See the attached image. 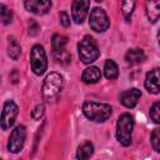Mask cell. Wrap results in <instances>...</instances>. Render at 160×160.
<instances>
[{"label":"cell","instance_id":"cell-1","mask_svg":"<svg viewBox=\"0 0 160 160\" xmlns=\"http://www.w3.org/2000/svg\"><path fill=\"white\" fill-rule=\"evenodd\" d=\"M82 112L89 120L102 122L110 118L112 109L109 104L96 102V101H85L82 104Z\"/></svg>","mask_w":160,"mask_h":160},{"label":"cell","instance_id":"cell-2","mask_svg":"<svg viewBox=\"0 0 160 160\" xmlns=\"http://www.w3.org/2000/svg\"><path fill=\"white\" fill-rule=\"evenodd\" d=\"M62 90V78L58 72H50L46 75L42 84V98L45 101L51 102L58 99Z\"/></svg>","mask_w":160,"mask_h":160},{"label":"cell","instance_id":"cell-3","mask_svg":"<svg viewBox=\"0 0 160 160\" xmlns=\"http://www.w3.org/2000/svg\"><path fill=\"white\" fill-rule=\"evenodd\" d=\"M78 50H79L80 60L84 64L94 62L100 55V50L98 48V44L94 40V38H91L90 35H85L80 40V42L78 44Z\"/></svg>","mask_w":160,"mask_h":160},{"label":"cell","instance_id":"cell-4","mask_svg":"<svg viewBox=\"0 0 160 160\" xmlns=\"http://www.w3.org/2000/svg\"><path fill=\"white\" fill-rule=\"evenodd\" d=\"M134 129V119L130 114H122L116 122V139L124 145L129 146L131 144V134Z\"/></svg>","mask_w":160,"mask_h":160},{"label":"cell","instance_id":"cell-5","mask_svg":"<svg viewBox=\"0 0 160 160\" xmlns=\"http://www.w3.org/2000/svg\"><path fill=\"white\" fill-rule=\"evenodd\" d=\"M31 70L35 75H42L48 69V58L42 45H34L30 52Z\"/></svg>","mask_w":160,"mask_h":160},{"label":"cell","instance_id":"cell-6","mask_svg":"<svg viewBox=\"0 0 160 160\" xmlns=\"http://www.w3.org/2000/svg\"><path fill=\"white\" fill-rule=\"evenodd\" d=\"M89 25L96 32H104L109 29L110 21L106 12L101 8H94L89 16Z\"/></svg>","mask_w":160,"mask_h":160},{"label":"cell","instance_id":"cell-7","mask_svg":"<svg viewBox=\"0 0 160 160\" xmlns=\"http://www.w3.org/2000/svg\"><path fill=\"white\" fill-rule=\"evenodd\" d=\"M26 139V129L24 125H18L10 134L9 142H8V149L12 154H18L22 150L24 144Z\"/></svg>","mask_w":160,"mask_h":160},{"label":"cell","instance_id":"cell-8","mask_svg":"<svg viewBox=\"0 0 160 160\" xmlns=\"http://www.w3.org/2000/svg\"><path fill=\"white\" fill-rule=\"evenodd\" d=\"M19 114V108L12 100H6L2 106V112H1V129L8 130L10 129Z\"/></svg>","mask_w":160,"mask_h":160},{"label":"cell","instance_id":"cell-9","mask_svg":"<svg viewBox=\"0 0 160 160\" xmlns=\"http://www.w3.org/2000/svg\"><path fill=\"white\" fill-rule=\"evenodd\" d=\"M144 85L150 94L160 92V68H155L146 74Z\"/></svg>","mask_w":160,"mask_h":160},{"label":"cell","instance_id":"cell-10","mask_svg":"<svg viewBox=\"0 0 160 160\" xmlns=\"http://www.w3.org/2000/svg\"><path fill=\"white\" fill-rule=\"evenodd\" d=\"M90 8V1H81V0H76L72 2L71 6V16L72 20L76 24H81L86 15H88V10Z\"/></svg>","mask_w":160,"mask_h":160},{"label":"cell","instance_id":"cell-11","mask_svg":"<svg viewBox=\"0 0 160 160\" xmlns=\"http://www.w3.org/2000/svg\"><path fill=\"white\" fill-rule=\"evenodd\" d=\"M25 9L32 14L36 15H44L46 14L51 8V1L48 0H28L24 2Z\"/></svg>","mask_w":160,"mask_h":160},{"label":"cell","instance_id":"cell-12","mask_svg":"<svg viewBox=\"0 0 160 160\" xmlns=\"http://www.w3.org/2000/svg\"><path fill=\"white\" fill-rule=\"evenodd\" d=\"M140 96H141V91L139 89L132 88V89H129V90H125L124 92H121L120 102L126 108H134L138 104Z\"/></svg>","mask_w":160,"mask_h":160},{"label":"cell","instance_id":"cell-13","mask_svg":"<svg viewBox=\"0 0 160 160\" xmlns=\"http://www.w3.org/2000/svg\"><path fill=\"white\" fill-rule=\"evenodd\" d=\"M146 16L150 22H156L160 19V1H146Z\"/></svg>","mask_w":160,"mask_h":160},{"label":"cell","instance_id":"cell-14","mask_svg":"<svg viewBox=\"0 0 160 160\" xmlns=\"http://www.w3.org/2000/svg\"><path fill=\"white\" fill-rule=\"evenodd\" d=\"M101 79V72L96 66H89L84 70L81 75V80L85 84H95Z\"/></svg>","mask_w":160,"mask_h":160},{"label":"cell","instance_id":"cell-15","mask_svg":"<svg viewBox=\"0 0 160 160\" xmlns=\"http://www.w3.org/2000/svg\"><path fill=\"white\" fill-rule=\"evenodd\" d=\"M94 154V145L90 141L82 142L76 150V159L78 160H89Z\"/></svg>","mask_w":160,"mask_h":160},{"label":"cell","instance_id":"cell-16","mask_svg":"<svg viewBox=\"0 0 160 160\" xmlns=\"http://www.w3.org/2000/svg\"><path fill=\"white\" fill-rule=\"evenodd\" d=\"M125 60L130 65L140 64V62H142L145 60V54H144V51L141 49H130L125 54Z\"/></svg>","mask_w":160,"mask_h":160},{"label":"cell","instance_id":"cell-17","mask_svg":"<svg viewBox=\"0 0 160 160\" xmlns=\"http://www.w3.org/2000/svg\"><path fill=\"white\" fill-rule=\"evenodd\" d=\"M8 54L12 60H18L20 54H21V48L18 42V40L14 36L9 38V42H8Z\"/></svg>","mask_w":160,"mask_h":160},{"label":"cell","instance_id":"cell-18","mask_svg":"<svg viewBox=\"0 0 160 160\" xmlns=\"http://www.w3.org/2000/svg\"><path fill=\"white\" fill-rule=\"evenodd\" d=\"M104 75L109 80H114V79L118 78L119 70H118V65L115 64L114 60H106L105 61V64H104Z\"/></svg>","mask_w":160,"mask_h":160},{"label":"cell","instance_id":"cell-19","mask_svg":"<svg viewBox=\"0 0 160 160\" xmlns=\"http://www.w3.org/2000/svg\"><path fill=\"white\" fill-rule=\"evenodd\" d=\"M68 44V38L64 36V35H60V34H55L52 36V40H51V46H52V50L54 52L55 51H60V50H64L65 46Z\"/></svg>","mask_w":160,"mask_h":160},{"label":"cell","instance_id":"cell-20","mask_svg":"<svg viewBox=\"0 0 160 160\" xmlns=\"http://www.w3.org/2000/svg\"><path fill=\"white\" fill-rule=\"evenodd\" d=\"M135 1H122L121 2V11H122V15L125 18L126 21L130 20L131 18V14L134 11V8H135Z\"/></svg>","mask_w":160,"mask_h":160},{"label":"cell","instance_id":"cell-21","mask_svg":"<svg viewBox=\"0 0 160 160\" xmlns=\"http://www.w3.org/2000/svg\"><path fill=\"white\" fill-rule=\"evenodd\" d=\"M54 56H55V59L58 60V62H60V64H62V65H68V64H70V61H71V55H70V52H69L66 49L60 50V51H55V52H54Z\"/></svg>","mask_w":160,"mask_h":160},{"label":"cell","instance_id":"cell-22","mask_svg":"<svg viewBox=\"0 0 160 160\" xmlns=\"http://www.w3.org/2000/svg\"><path fill=\"white\" fill-rule=\"evenodd\" d=\"M0 18H1V21L4 25H8L11 22L12 20V12L10 9H8L4 4L0 5Z\"/></svg>","mask_w":160,"mask_h":160},{"label":"cell","instance_id":"cell-23","mask_svg":"<svg viewBox=\"0 0 160 160\" xmlns=\"http://www.w3.org/2000/svg\"><path fill=\"white\" fill-rule=\"evenodd\" d=\"M150 118L154 120V122L160 124V100L156 101L151 109H150Z\"/></svg>","mask_w":160,"mask_h":160},{"label":"cell","instance_id":"cell-24","mask_svg":"<svg viewBox=\"0 0 160 160\" xmlns=\"http://www.w3.org/2000/svg\"><path fill=\"white\" fill-rule=\"evenodd\" d=\"M151 145L154 150L160 152V129H155L151 134Z\"/></svg>","mask_w":160,"mask_h":160},{"label":"cell","instance_id":"cell-25","mask_svg":"<svg viewBox=\"0 0 160 160\" xmlns=\"http://www.w3.org/2000/svg\"><path fill=\"white\" fill-rule=\"evenodd\" d=\"M44 111H45L44 105H42V104H38V105L32 109V111H31V116H32V119L39 120V119L44 115Z\"/></svg>","mask_w":160,"mask_h":160},{"label":"cell","instance_id":"cell-26","mask_svg":"<svg viewBox=\"0 0 160 160\" xmlns=\"http://www.w3.org/2000/svg\"><path fill=\"white\" fill-rule=\"evenodd\" d=\"M28 26H29V34H30L31 36H35V35L39 34V31H40V26H39V24H38L35 20L30 19L29 22H28Z\"/></svg>","mask_w":160,"mask_h":160},{"label":"cell","instance_id":"cell-27","mask_svg":"<svg viewBox=\"0 0 160 160\" xmlns=\"http://www.w3.org/2000/svg\"><path fill=\"white\" fill-rule=\"evenodd\" d=\"M59 18H60V24H61L64 28L70 26V18H69V15H68L66 11H61Z\"/></svg>","mask_w":160,"mask_h":160},{"label":"cell","instance_id":"cell-28","mask_svg":"<svg viewBox=\"0 0 160 160\" xmlns=\"http://www.w3.org/2000/svg\"><path fill=\"white\" fill-rule=\"evenodd\" d=\"M10 78L12 79V82H14V84H16V82H18V71H16V70H14V71H12V74L10 75Z\"/></svg>","mask_w":160,"mask_h":160},{"label":"cell","instance_id":"cell-29","mask_svg":"<svg viewBox=\"0 0 160 160\" xmlns=\"http://www.w3.org/2000/svg\"><path fill=\"white\" fill-rule=\"evenodd\" d=\"M158 40H159V44H160V29H159V32H158Z\"/></svg>","mask_w":160,"mask_h":160}]
</instances>
